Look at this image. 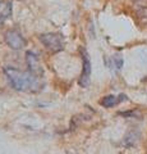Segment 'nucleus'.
Segmentation results:
<instances>
[{"label":"nucleus","instance_id":"1","mask_svg":"<svg viewBox=\"0 0 147 154\" xmlns=\"http://www.w3.org/2000/svg\"><path fill=\"white\" fill-rule=\"evenodd\" d=\"M4 73L7 80L18 91H28V93H36L40 91L45 85L44 77L36 76L30 71H21L12 66L4 67Z\"/></svg>","mask_w":147,"mask_h":154},{"label":"nucleus","instance_id":"2","mask_svg":"<svg viewBox=\"0 0 147 154\" xmlns=\"http://www.w3.org/2000/svg\"><path fill=\"white\" fill-rule=\"evenodd\" d=\"M39 40L44 44L46 49L51 53H59L63 50V48H64L63 37H61L59 33H54V32L42 33V35L39 36Z\"/></svg>","mask_w":147,"mask_h":154},{"label":"nucleus","instance_id":"3","mask_svg":"<svg viewBox=\"0 0 147 154\" xmlns=\"http://www.w3.org/2000/svg\"><path fill=\"white\" fill-rule=\"evenodd\" d=\"M79 54H81V58H82V73L79 76V80H78V84L81 88L86 89L87 86L90 85V80H91V60H90V57H88V53L87 50L84 49L83 46L79 48Z\"/></svg>","mask_w":147,"mask_h":154},{"label":"nucleus","instance_id":"4","mask_svg":"<svg viewBox=\"0 0 147 154\" xmlns=\"http://www.w3.org/2000/svg\"><path fill=\"white\" fill-rule=\"evenodd\" d=\"M4 38H5V42L8 44V46H10L14 50H19L26 45V38L16 28L8 30L5 32V35H4Z\"/></svg>","mask_w":147,"mask_h":154},{"label":"nucleus","instance_id":"5","mask_svg":"<svg viewBox=\"0 0 147 154\" xmlns=\"http://www.w3.org/2000/svg\"><path fill=\"white\" fill-rule=\"evenodd\" d=\"M26 62H27V67L28 71L32 72L36 76H41L44 77V69L39 62V57H37L34 51H27L26 54Z\"/></svg>","mask_w":147,"mask_h":154},{"label":"nucleus","instance_id":"6","mask_svg":"<svg viewBox=\"0 0 147 154\" xmlns=\"http://www.w3.org/2000/svg\"><path fill=\"white\" fill-rule=\"evenodd\" d=\"M124 100H127V96L124 94H120L119 96L106 95L100 100V104L102 105L104 108H113V107H115V105H118L119 103L124 102Z\"/></svg>","mask_w":147,"mask_h":154},{"label":"nucleus","instance_id":"7","mask_svg":"<svg viewBox=\"0 0 147 154\" xmlns=\"http://www.w3.org/2000/svg\"><path fill=\"white\" fill-rule=\"evenodd\" d=\"M13 4L10 0H0V25L5 21L7 18L10 17Z\"/></svg>","mask_w":147,"mask_h":154},{"label":"nucleus","instance_id":"8","mask_svg":"<svg viewBox=\"0 0 147 154\" xmlns=\"http://www.w3.org/2000/svg\"><path fill=\"white\" fill-rule=\"evenodd\" d=\"M140 137H141V134L137 131V130H132V131H129L124 136L122 144L125 148H132V146H134L136 144H137V141L140 140Z\"/></svg>","mask_w":147,"mask_h":154},{"label":"nucleus","instance_id":"9","mask_svg":"<svg viewBox=\"0 0 147 154\" xmlns=\"http://www.w3.org/2000/svg\"><path fill=\"white\" fill-rule=\"evenodd\" d=\"M137 16L140 18H145V22L147 23V0H133Z\"/></svg>","mask_w":147,"mask_h":154},{"label":"nucleus","instance_id":"10","mask_svg":"<svg viewBox=\"0 0 147 154\" xmlns=\"http://www.w3.org/2000/svg\"><path fill=\"white\" fill-rule=\"evenodd\" d=\"M111 63H113V66L115 67V68L119 71V69H122V67H123V58H122V55H119V54H116V55H114V57H111Z\"/></svg>","mask_w":147,"mask_h":154}]
</instances>
